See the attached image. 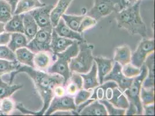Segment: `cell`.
<instances>
[{"label":"cell","mask_w":155,"mask_h":116,"mask_svg":"<svg viewBox=\"0 0 155 116\" xmlns=\"http://www.w3.org/2000/svg\"><path fill=\"white\" fill-rule=\"evenodd\" d=\"M77 106L74 97L65 94L61 97L54 96L44 115L50 116L56 111H76Z\"/></svg>","instance_id":"9c48e42d"},{"label":"cell","mask_w":155,"mask_h":116,"mask_svg":"<svg viewBox=\"0 0 155 116\" xmlns=\"http://www.w3.org/2000/svg\"><path fill=\"white\" fill-rule=\"evenodd\" d=\"M78 52L79 41H75L64 51L54 53L56 60L54 63L48 68L46 72L49 74H58L63 76L64 79L65 87L71 76V71L69 67V64L71 59L77 56Z\"/></svg>","instance_id":"3957f363"},{"label":"cell","mask_w":155,"mask_h":116,"mask_svg":"<svg viewBox=\"0 0 155 116\" xmlns=\"http://www.w3.org/2000/svg\"><path fill=\"white\" fill-rule=\"evenodd\" d=\"M80 116H108L105 106L96 100L85 106L79 113Z\"/></svg>","instance_id":"ffe728a7"},{"label":"cell","mask_w":155,"mask_h":116,"mask_svg":"<svg viewBox=\"0 0 155 116\" xmlns=\"http://www.w3.org/2000/svg\"><path fill=\"white\" fill-rule=\"evenodd\" d=\"M20 73H25L33 81L35 90L38 92L43 102V107L39 111H33L34 116H43L48 109L50 103L54 96V88L58 85H63L64 79L58 74H49L45 71H40L26 65H20L19 67L11 74L9 83L12 81L16 74Z\"/></svg>","instance_id":"6da1fadb"},{"label":"cell","mask_w":155,"mask_h":116,"mask_svg":"<svg viewBox=\"0 0 155 116\" xmlns=\"http://www.w3.org/2000/svg\"><path fill=\"white\" fill-rule=\"evenodd\" d=\"M52 53L49 52H38L34 54L33 63L34 69L40 71L46 72L51 66L52 60Z\"/></svg>","instance_id":"2e32d148"},{"label":"cell","mask_w":155,"mask_h":116,"mask_svg":"<svg viewBox=\"0 0 155 116\" xmlns=\"http://www.w3.org/2000/svg\"><path fill=\"white\" fill-rule=\"evenodd\" d=\"M5 28L7 32L24 33L23 14L13 15L12 18L5 23Z\"/></svg>","instance_id":"d4e9b609"},{"label":"cell","mask_w":155,"mask_h":116,"mask_svg":"<svg viewBox=\"0 0 155 116\" xmlns=\"http://www.w3.org/2000/svg\"><path fill=\"white\" fill-rule=\"evenodd\" d=\"M143 113L145 116H155V104L143 106Z\"/></svg>","instance_id":"ab89813d"},{"label":"cell","mask_w":155,"mask_h":116,"mask_svg":"<svg viewBox=\"0 0 155 116\" xmlns=\"http://www.w3.org/2000/svg\"><path fill=\"white\" fill-rule=\"evenodd\" d=\"M99 102L104 104L108 114L110 116H124L126 114V110L119 109L115 107L106 99H103L99 101Z\"/></svg>","instance_id":"e575fe53"},{"label":"cell","mask_w":155,"mask_h":116,"mask_svg":"<svg viewBox=\"0 0 155 116\" xmlns=\"http://www.w3.org/2000/svg\"><path fill=\"white\" fill-rule=\"evenodd\" d=\"M97 21L94 18L89 16H84V19L82 20L79 27L78 30V32L82 34L85 31L89 30L97 25Z\"/></svg>","instance_id":"8d00e7d4"},{"label":"cell","mask_w":155,"mask_h":116,"mask_svg":"<svg viewBox=\"0 0 155 116\" xmlns=\"http://www.w3.org/2000/svg\"><path fill=\"white\" fill-rule=\"evenodd\" d=\"M5 1L7 2L9 4H10V5L11 6V8H12V12H13V13L19 0H5Z\"/></svg>","instance_id":"b9f144b4"},{"label":"cell","mask_w":155,"mask_h":116,"mask_svg":"<svg viewBox=\"0 0 155 116\" xmlns=\"http://www.w3.org/2000/svg\"><path fill=\"white\" fill-rule=\"evenodd\" d=\"M28 43V41L24 33L12 32L7 46L12 51L15 52L18 49L26 47Z\"/></svg>","instance_id":"4316f807"},{"label":"cell","mask_w":155,"mask_h":116,"mask_svg":"<svg viewBox=\"0 0 155 116\" xmlns=\"http://www.w3.org/2000/svg\"><path fill=\"white\" fill-rule=\"evenodd\" d=\"M124 1L127 3V5L129 6V5H131L134 4V3H136L138 0H124Z\"/></svg>","instance_id":"ee69618b"},{"label":"cell","mask_w":155,"mask_h":116,"mask_svg":"<svg viewBox=\"0 0 155 116\" xmlns=\"http://www.w3.org/2000/svg\"><path fill=\"white\" fill-rule=\"evenodd\" d=\"M73 0H58L56 5L53 8L51 13V19L53 27L57 26L59 20L64 14Z\"/></svg>","instance_id":"44dd1931"},{"label":"cell","mask_w":155,"mask_h":116,"mask_svg":"<svg viewBox=\"0 0 155 116\" xmlns=\"http://www.w3.org/2000/svg\"><path fill=\"white\" fill-rule=\"evenodd\" d=\"M122 66L119 63L115 62L112 70L104 78V82L113 81L117 84L119 88L123 92L129 88L134 78H127L124 76L122 71Z\"/></svg>","instance_id":"8fae6325"},{"label":"cell","mask_w":155,"mask_h":116,"mask_svg":"<svg viewBox=\"0 0 155 116\" xmlns=\"http://www.w3.org/2000/svg\"><path fill=\"white\" fill-rule=\"evenodd\" d=\"M54 7L53 5H45L29 12L36 22L39 29H44L52 32L53 27L51 19V13Z\"/></svg>","instance_id":"30bf717a"},{"label":"cell","mask_w":155,"mask_h":116,"mask_svg":"<svg viewBox=\"0 0 155 116\" xmlns=\"http://www.w3.org/2000/svg\"><path fill=\"white\" fill-rule=\"evenodd\" d=\"M54 94L55 96L58 97H61L66 94L65 89L63 85H58L54 88Z\"/></svg>","instance_id":"60d3db41"},{"label":"cell","mask_w":155,"mask_h":116,"mask_svg":"<svg viewBox=\"0 0 155 116\" xmlns=\"http://www.w3.org/2000/svg\"><path fill=\"white\" fill-rule=\"evenodd\" d=\"M0 59L11 61L17 60L15 52L12 51L6 45H0Z\"/></svg>","instance_id":"74e56055"},{"label":"cell","mask_w":155,"mask_h":116,"mask_svg":"<svg viewBox=\"0 0 155 116\" xmlns=\"http://www.w3.org/2000/svg\"><path fill=\"white\" fill-rule=\"evenodd\" d=\"M11 37V33L4 32L0 34V45H7L9 43Z\"/></svg>","instance_id":"f35d334b"},{"label":"cell","mask_w":155,"mask_h":116,"mask_svg":"<svg viewBox=\"0 0 155 116\" xmlns=\"http://www.w3.org/2000/svg\"><path fill=\"white\" fill-rule=\"evenodd\" d=\"M131 49L128 45H122L115 48L113 60L123 66L131 63Z\"/></svg>","instance_id":"7402d4cb"},{"label":"cell","mask_w":155,"mask_h":116,"mask_svg":"<svg viewBox=\"0 0 155 116\" xmlns=\"http://www.w3.org/2000/svg\"><path fill=\"white\" fill-rule=\"evenodd\" d=\"M122 71L124 76L126 77L133 78L140 75L141 73V68L137 67L129 63L122 66Z\"/></svg>","instance_id":"d590c367"},{"label":"cell","mask_w":155,"mask_h":116,"mask_svg":"<svg viewBox=\"0 0 155 116\" xmlns=\"http://www.w3.org/2000/svg\"><path fill=\"white\" fill-rule=\"evenodd\" d=\"M83 79V88L85 90L94 89L100 84L98 74L97 65L94 61L91 70L86 74H81Z\"/></svg>","instance_id":"e0dca14e"},{"label":"cell","mask_w":155,"mask_h":116,"mask_svg":"<svg viewBox=\"0 0 155 116\" xmlns=\"http://www.w3.org/2000/svg\"><path fill=\"white\" fill-rule=\"evenodd\" d=\"M0 100H1V99H0Z\"/></svg>","instance_id":"f6af8a7d"},{"label":"cell","mask_w":155,"mask_h":116,"mask_svg":"<svg viewBox=\"0 0 155 116\" xmlns=\"http://www.w3.org/2000/svg\"><path fill=\"white\" fill-rule=\"evenodd\" d=\"M15 107V103L13 99L9 97L0 100V111L3 115L10 114Z\"/></svg>","instance_id":"d6a6232c"},{"label":"cell","mask_w":155,"mask_h":116,"mask_svg":"<svg viewBox=\"0 0 155 116\" xmlns=\"http://www.w3.org/2000/svg\"><path fill=\"white\" fill-rule=\"evenodd\" d=\"M53 30L61 37L75 40L79 42L84 41L81 34L70 29L65 23L64 20L61 18L59 20L57 26L53 27Z\"/></svg>","instance_id":"5bb4252c"},{"label":"cell","mask_w":155,"mask_h":116,"mask_svg":"<svg viewBox=\"0 0 155 116\" xmlns=\"http://www.w3.org/2000/svg\"><path fill=\"white\" fill-rule=\"evenodd\" d=\"M52 32L44 29H39L26 47L34 53L41 51L49 52L53 53L51 48Z\"/></svg>","instance_id":"ba28073f"},{"label":"cell","mask_w":155,"mask_h":116,"mask_svg":"<svg viewBox=\"0 0 155 116\" xmlns=\"http://www.w3.org/2000/svg\"><path fill=\"white\" fill-rule=\"evenodd\" d=\"M5 23L0 22V34H2V32H5Z\"/></svg>","instance_id":"7bdbcfd3"},{"label":"cell","mask_w":155,"mask_h":116,"mask_svg":"<svg viewBox=\"0 0 155 116\" xmlns=\"http://www.w3.org/2000/svg\"><path fill=\"white\" fill-rule=\"evenodd\" d=\"M23 85L8 84L5 83L0 77V99L11 97L15 92L21 89Z\"/></svg>","instance_id":"83f0119b"},{"label":"cell","mask_w":155,"mask_h":116,"mask_svg":"<svg viewBox=\"0 0 155 116\" xmlns=\"http://www.w3.org/2000/svg\"><path fill=\"white\" fill-rule=\"evenodd\" d=\"M24 34L28 41H31L38 31L39 27L32 15L29 12L23 13Z\"/></svg>","instance_id":"ac0fdd59"},{"label":"cell","mask_w":155,"mask_h":116,"mask_svg":"<svg viewBox=\"0 0 155 116\" xmlns=\"http://www.w3.org/2000/svg\"><path fill=\"white\" fill-rule=\"evenodd\" d=\"M15 54L16 60L19 63L34 68L33 59L35 53L31 51L28 48L23 47L18 49L15 52Z\"/></svg>","instance_id":"484cf974"},{"label":"cell","mask_w":155,"mask_h":116,"mask_svg":"<svg viewBox=\"0 0 155 116\" xmlns=\"http://www.w3.org/2000/svg\"><path fill=\"white\" fill-rule=\"evenodd\" d=\"M94 61L97 65V74L100 84L104 83V78L112 70L114 61L113 59L105 58L103 56L94 57Z\"/></svg>","instance_id":"7c38bea8"},{"label":"cell","mask_w":155,"mask_h":116,"mask_svg":"<svg viewBox=\"0 0 155 116\" xmlns=\"http://www.w3.org/2000/svg\"><path fill=\"white\" fill-rule=\"evenodd\" d=\"M140 100L142 106L155 104V88L146 89L142 87L140 92Z\"/></svg>","instance_id":"1f68e13d"},{"label":"cell","mask_w":155,"mask_h":116,"mask_svg":"<svg viewBox=\"0 0 155 116\" xmlns=\"http://www.w3.org/2000/svg\"><path fill=\"white\" fill-rule=\"evenodd\" d=\"M21 65L18 60L11 61L5 59H0V77L12 71L16 70Z\"/></svg>","instance_id":"f546056e"},{"label":"cell","mask_w":155,"mask_h":116,"mask_svg":"<svg viewBox=\"0 0 155 116\" xmlns=\"http://www.w3.org/2000/svg\"><path fill=\"white\" fill-rule=\"evenodd\" d=\"M148 70L145 63L141 67L140 75L133 78V83L129 88L123 91L124 94L127 97L129 105L136 107L137 115L141 116L143 113V109L140 100V92L142 83L147 76Z\"/></svg>","instance_id":"8992f818"},{"label":"cell","mask_w":155,"mask_h":116,"mask_svg":"<svg viewBox=\"0 0 155 116\" xmlns=\"http://www.w3.org/2000/svg\"><path fill=\"white\" fill-rule=\"evenodd\" d=\"M93 89L91 90H85L81 89L78 91L77 93L74 96V102L76 106H78L82 103H84L86 101H87L91 97Z\"/></svg>","instance_id":"836d02e7"},{"label":"cell","mask_w":155,"mask_h":116,"mask_svg":"<svg viewBox=\"0 0 155 116\" xmlns=\"http://www.w3.org/2000/svg\"><path fill=\"white\" fill-rule=\"evenodd\" d=\"M155 52V39L143 38L140 42L136 51L131 54V63L141 68L147 57Z\"/></svg>","instance_id":"52a82bcc"},{"label":"cell","mask_w":155,"mask_h":116,"mask_svg":"<svg viewBox=\"0 0 155 116\" xmlns=\"http://www.w3.org/2000/svg\"><path fill=\"white\" fill-rule=\"evenodd\" d=\"M83 15H67L63 14L61 18L64 20L65 23L72 30L78 32L80 24L84 17Z\"/></svg>","instance_id":"f1b7e54d"},{"label":"cell","mask_w":155,"mask_h":116,"mask_svg":"<svg viewBox=\"0 0 155 116\" xmlns=\"http://www.w3.org/2000/svg\"><path fill=\"white\" fill-rule=\"evenodd\" d=\"M127 6L124 0H94L93 7L87 15L98 21L114 12H119Z\"/></svg>","instance_id":"5b68a950"},{"label":"cell","mask_w":155,"mask_h":116,"mask_svg":"<svg viewBox=\"0 0 155 116\" xmlns=\"http://www.w3.org/2000/svg\"><path fill=\"white\" fill-rule=\"evenodd\" d=\"M65 86L66 94L74 97L78 90L83 88V79L81 74L71 72V76Z\"/></svg>","instance_id":"d6986e66"},{"label":"cell","mask_w":155,"mask_h":116,"mask_svg":"<svg viewBox=\"0 0 155 116\" xmlns=\"http://www.w3.org/2000/svg\"><path fill=\"white\" fill-rule=\"evenodd\" d=\"M141 0H138L134 4L124 8L116 13L115 19L119 29H124L131 35L138 34L145 38L147 28L140 14Z\"/></svg>","instance_id":"7a4b0ae2"},{"label":"cell","mask_w":155,"mask_h":116,"mask_svg":"<svg viewBox=\"0 0 155 116\" xmlns=\"http://www.w3.org/2000/svg\"><path fill=\"white\" fill-rule=\"evenodd\" d=\"M45 5V4L42 3L39 0H19L13 15L26 13Z\"/></svg>","instance_id":"603a6c76"},{"label":"cell","mask_w":155,"mask_h":116,"mask_svg":"<svg viewBox=\"0 0 155 116\" xmlns=\"http://www.w3.org/2000/svg\"><path fill=\"white\" fill-rule=\"evenodd\" d=\"M94 45L86 41L79 42V52L77 56L71 59L69 67L71 72L86 74L91 70L94 62L93 50Z\"/></svg>","instance_id":"277c9868"},{"label":"cell","mask_w":155,"mask_h":116,"mask_svg":"<svg viewBox=\"0 0 155 116\" xmlns=\"http://www.w3.org/2000/svg\"><path fill=\"white\" fill-rule=\"evenodd\" d=\"M75 41H77L67 39L58 36L57 32L53 29L52 39L51 42V48L53 54L64 51Z\"/></svg>","instance_id":"4fadbf2b"},{"label":"cell","mask_w":155,"mask_h":116,"mask_svg":"<svg viewBox=\"0 0 155 116\" xmlns=\"http://www.w3.org/2000/svg\"><path fill=\"white\" fill-rule=\"evenodd\" d=\"M12 16L13 12L10 4L5 0H0V22L6 23Z\"/></svg>","instance_id":"4dcf8cb0"},{"label":"cell","mask_w":155,"mask_h":116,"mask_svg":"<svg viewBox=\"0 0 155 116\" xmlns=\"http://www.w3.org/2000/svg\"><path fill=\"white\" fill-rule=\"evenodd\" d=\"M115 107L119 109L126 110L129 106V102L123 91L119 87L113 88V94L111 99L108 101Z\"/></svg>","instance_id":"cb8c5ba5"},{"label":"cell","mask_w":155,"mask_h":116,"mask_svg":"<svg viewBox=\"0 0 155 116\" xmlns=\"http://www.w3.org/2000/svg\"><path fill=\"white\" fill-rule=\"evenodd\" d=\"M144 63L148 70L147 76L143 81L142 87L146 89L155 88V53H150L147 57Z\"/></svg>","instance_id":"9a60e30c"}]
</instances>
